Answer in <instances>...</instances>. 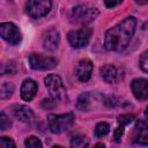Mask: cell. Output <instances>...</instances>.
<instances>
[{
  "instance_id": "cell-1",
  "label": "cell",
  "mask_w": 148,
  "mask_h": 148,
  "mask_svg": "<svg viewBox=\"0 0 148 148\" xmlns=\"http://www.w3.org/2000/svg\"><path fill=\"white\" fill-rule=\"evenodd\" d=\"M136 18L134 16H128L124 18L120 23L116 24L109 29L105 34L104 46L108 51H123L126 49L135 32Z\"/></svg>"
},
{
  "instance_id": "cell-2",
  "label": "cell",
  "mask_w": 148,
  "mask_h": 148,
  "mask_svg": "<svg viewBox=\"0 0 148 148\" xmlns=\"http://www.w3.org/2000/svg\"><path fill=\"white\" fill-rule=\"evenodd\" d=\"M75 117L72 112L64 114H50L47 117V125L52 133L60 134L68 131L74 124Z\"/></svg>"
},
{
  "instance_id": "cell-3",
  "label": "cell",
  "mask_w": 148,
  "mask_h": 148,
  "mask_svg": "<svg viewBox=\"0 0 148 148\" xmlns=\"http://www.w3.org/2000/svg\"><path fill=\"white\" fill-rule=\"evenodd\" d=\"M45 87L47 88L51 98L56 101H65L67 98L66 88L64 86V82L61 77L57 74H49L45 80Z\"/></svg>"
},
{
  "instance_id": "cell-4",
  "label": "cell",
  "mask_w": 148,
  "mask_h": 148,
  "mask_svg": "<svg viewBox=\"0 0 148 148\" xmlns=\"http://www.w3.org/2000/svg\"><path fill=\"white\" fill-rule=\"evenodd\" d=\"M99 12L96 8L88 7L86 5H80L73 8L72 10V18L75 23L80 24H87L94 21L98 16Z\"/></svg>"
},
{
  "instance_id": "cell-5",
  "label": "cell",
  "mask_w": 148,
  "mask_h": 148,
  "mask_svg": "<svg viewBox=\"0 0 148 148\" xmlns=\"http://www.w3.org/2000/svg\"><path fill=\"white\" fill-rule=\"evenodd\" d=\"M92 30L89 27H82L79 30H72L67 34V39L72 47L74 49H81L88 45L90 37H91Z\"/></svg>"
},
{
  "instance_id": "cell-6",
  "label": "cell",
  "mask_w": 148,
  "mask_h": 148,
  "mask_svg": "<svg viewBox=\"0 0 148 148\" xmlns=\"http://www.w3.org/2000/svg\"><path fill=\"white\" fill-rule=\"evenodd\" d=\"M52 7V0H28L27 13L31 18H40L49 14Z\"/></svg>"
},
{
  "instance_id": "cell-7",
  "label": "cell",
  "mask_w": 148,
  "mask_h": 148,
  "mask_svg": "<svg viewBox=\"0 0 148 148\" xmlns=\"http://www.w3.org/2000/svg\"><path fill=\"white\" fill-rule=\"evenodd\" d=\"M58 60L53 57H46L38 53H31L29 56V65L36 71H47L57 66Z\"/></svg>"
},
{
  "instance_id": "cell-8",
  "label": "cell",
  "mask_w": 148,
  "mask_h": 148,
  "mask_svg": "<svg viewBox=\"0 0 148 148\" xmlns=\"http://www.w3.org/2000/svg\"><path fill=\"white\" fill-rule=\"evenodd\" d=\"M0 35L10 45H17L22 40L20 29L12 22H3L0 24Z\"/></svg>"
},
{
  "instance_id": "cell-9",
  "label": "cell",
  "mask_w": 148,
  "mask_h": 148,
  "mask_svg": "<svg viewBox=\"0 0 148 148\" xmlns=\"http://www.w3.org/2000/svg\"><path fill=\"white\" fill-rule=\"evenodd\" d=\"M132 140L135 145L148 146V124L145 120H136L133 128Z\"/></svg>"
},
{
  "instance_id": "cell-10",
  "label": "cell",
  "mask_w": 148,
  "mask_h": 148,
  "mask_svg": "<svg viewBox=\"0 0 148 148\" xmlns=\"http://www.w3.org/2000/svg\"><path fill=\"white\" fill-rule=\"evenodd\" d=\"M74 72L76 77L81 82H87L90 79L92 73V62L89 59H82L76 64Z\"/></svg>"
},
{
  "instance_id": "cell-11",
  "label": "cell",
  "mask_w": 148,
  "mask_h": 148,
  "mask_svg": "<svg viewBox=\"0 0 148 148\" xmlns=\"http://www.w3.org/2000/svg\"><path fill=\"white\" fill-rule=\"evenodd\" d=\"M132 92L136 99L145 101L148 98V80L147 79H134L132 81Z\"/></svg>"
},
{
  "instance_id": "cell-12",
  "label": "cell",
  "mask_w": 148,
  "mask_h": 148,
  "mask_svg": "<svg viewBox=\"0 0 148 148\" xmlns=\"http://www.w3.org/2000/svg\"><path fill=\"white\" fill-rule=\"evenodd\" d=\"M12 113L16 119H18L22 123H31L35 119V113L34 111L27 106V105H21L16 104L12 106Z\"/></svg>"
},
{
  "instance_id": "cell-13",
  "label": "cell",
  "mask_w": 148,
  "mask_h": 148,
  "mask_svg": "<svg viewBox=\"0 0 148 148\" xmlns=\"http://www.w3.org/2000/svg\"><path fill=\"white\" fill-rule=\"evenodd\" d=\"M60 42L59 32L56 29H50L46 31V34L43 37V46L47 51H54L58 49Z\"/></svg>"
},
{
  "instance_id": "cell-14",
  "label": "cell",
  "mask_w": 148,
  "mask_h": 148,
  "mask_svg": "<svg viewBox=\"0 0 148 148\" xmlns=\"http://www.w3.org/2000/svg\"><path fill=\"white\" fill-rule=\"evenodd\" d=\"M37 83L32 79H25L21 86V97L23 101L30 102L37 94Z\"/></svg>"
},
{
  "instance_id": "cell-15",
  "label": "cell",
  "mask_w": 148,
  "mask_h": 148,
  "mask_svg": "<svg viewBox=\"0 0 148 148\" xmlns=\"http://www.w3.org/2000/svg\"><path fill=\"white\" fill-rule=\"evenodd\" d=\"M101 75L103 77V80L108 83H116L119 81L120 79V74L119 71L116 66L113 65H104L101 68Z\"/></svg>"
},
{
  "instance_id": "cell-16",
  "label": "cell",
  "mask_w": 148,
  "mask_h": 148,
  "mask_svg": "<svg viewBox=\"0 0 148 148\" xmlns=\"http://www.w3.org/2000/svg\"><path fill=\"white\" fill-rule=\"evenodd\" d=\"M91 98L92 95L90 92H83L79 96L76 102V108L80 111H89L91 109Z\"/></svg>"
},
{
  "instance_id": "cell-17",
  "label": "cell",
  "mask_w": 148,
  "mask_h": 148,
  "mask_svg": "<svg viewBox=\"0 0 148 148\" xmlns=\"http://www.w3.org/2000/svg\"><path fill=\"white\" fill-rule=\"evenodd\" d=\"M14 92V84L10 82H3L1 84L0 89V98L1 99H7L9 98Z\"/></svg>"
},
{
  "instance_id": "cell-18",
  "label": "cell",
  "mask_w": 148,
  "mask_h": 148,
  "mask_svg": "<svg viewBox=\"0 0 148 148\" xmlns=\"http://www.w3.org/2000/svg\"><path fill=\"white\" fill-rule=\"evenodd\" d=\"M88 143L89 141L84 135H75L71 140V146L74 148H83V147H87Z\"/></svg>"
},
{
  "instance_id": "cell-19",
  "label": "cell",
  "mask_w": 148,
  "mask_h": 148,
  "mask_svg": "<svg viewBox=\"0 0 148 148\" xmlns=\"http://www.w3.org/2000/svg\"><path fill=\"white\" fill-rule=\"evenodd\" d=\"M110 132V125L108 123H98L95 127V135L97 138H103Z\"/></svg>"
},
{
  "instance_id": "cell-20",
  "label": "cell",
  "mask_w": 148,
  "mask_h": 148,
  "mask_svg": "<svg viewBox=\"0 0 148 148\" xmlns=\"http://www.w3.org/2000/svg\"><path fill=\"white\" fill-rule=\"evenodd\" d=\"M24 146L28 148H40L42 142L37 136H29L24 141Z\"/></svg>"
},
{
  "instance_id": "cell-21",
  "label": "cell",
  "mask_w": 148,
  "mask_h": 148,
  "mask_svg": "<svg viewBox=\"0 0 148 148\" xmlns=\"http://www.w3.org/2000/svg\"><path fill=\"white\" fill-rule=\"evenodd\" d=\"M10 126H12V121H10L9 117H7L5 112H1V114H0V128H1V131H6Z\"/></svg>"
},
{
  "instance_id": "cell-22",
  "label": "cell",
  "mask_w": 148,
  "mask_h": 148,
  "mask_svg": "<svg viewBox=\"0 0 148 148\" xmlns=\"http://www.w3.org/2000/svg\"><path fill=\"white\" fill-rule=\"evenodd\" d=\"M16 71H17V68H16V65H15L14 61H9L6 65H3V67H2V74L3 75H6V74H15Z\"/></svg>"
},
{
  "instance_id": "cell-23",
  "label": "cell",
  "mask_w": 148,
  "mask_h": 148,
  "mask_svg": "<svg viewBox=\"0 0 148 148\" xmlns=\"http://www.w3.org/2000/svg\"><path fill=\"white\" fill-rule=\"evenodd\" d=\"M134 119H135V118H134L133 114H121V116L118 117V123H119L120 125L126 126V125L131 124Z\"/></svg>"
},
{
  "instance_id": "cell-24",
  "label": "cell",
  "mask_w": 148,
  "mask_h": 148,
  "mask_svg": "<svg viewBox=\"0 0 148 148\" xmlns=\"http://www.w3.org/2000/svg\"><path fill=\"white\" fill-rule=\"evenodd\" d=\"M140 67L143 72L148 73V51L143 52L140 58Z\"/></svg>"
},
{
  "instance_id": "cell-25",
  "label": "cell",
  "mask_w": 148,
  "mask_h": 148,
  "mask_svg": "<svg viewBox=\"0 0 148 148\" xmlns=\"http://www.w3.org/2000/svg\"><path fill=\"white\" fill-rule=\"evenodd\" d=\"M0 146L2 148H9V147H15V142L10 139V138H7V136H2L0 138Z\"/></svg>"
},
{
  "instance_id": "cell-26",
  "label": "cell",
  "mask_w": 148,
  "mask_h": 148,
  "mask_svg": "<svg viewBox=\"0 0 148 148\" xmlns=\"http://www.w3.org/2000/svg\"><path fill=\"white\" fill-rule=\"evenodd\" d=\"M124 127H125L124 125H120L119 124V126H117L116 130H114V132H113V138H114V140L117 142L120 141V139H121V136L124 134Z\"/></svg>"
},
{
  "instance_id": "cell-27",
  "label": "cell",
  "mask_w": 148,
  "mask_h": 148,
  "mask_svg": "<svg viewBox=\"0 0 148 148\" xmlns=\"http://www.w3.org/2000/svg\"><path fill=\"white\" fill-rule=\"evenodd\" d=\"M104 2H105V6L108 8H113V7L118 6L119 3H121L123 0H104Z\"/></svg>"
},
{
  "instance_id": "cell-28",
  "label": "cell",
  "mask_w": 148,
  "mask_h": 148,
  "mask_svg": "<svg viewBox=\"0 0 148 148\" xmlns=\"http://www.w3.org/2000/svg\"><path fill=\"white\" fill-rule=\"evenodd\" d=\"M135 2L139 5H146V3H148V0H135Z\"/></svg>"
},
{
  "instance_id": "cell-29",
  "label": "cell",
  "mask_w": 148,
  "mask_h": 148,
  "mask_svg": "<svg viewBox=\"0 0 148 148\" xmlns=\"http://www.w3.org/2000/svg\"><path fill=\"white\" fill-rule=\"evenodd\" d=\"M145 116H146V118L148 119V106H147L146 110H145Z\"/></svg>"
}]
</instances>
